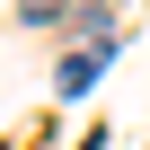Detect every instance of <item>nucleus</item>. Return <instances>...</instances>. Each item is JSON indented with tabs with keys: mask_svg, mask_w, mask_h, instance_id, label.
I'll use <instances>...</instances> for the list:
<instances>
[{
	"mask_svg": "<svg viewBox=\"0 0 150 150\" xmlns=\"http://www.w3.org/2000/svg\"><path fill=\"white\" fill-rule=\"evenodd\" d=\"M97 71H106V35H88V53H71V62H62V88H88Z\"/></svg>",
	"mask_w": 150,
	"mask_h": 150,
	"instance_id": "obj_1",
	"label": "nucleus"
},
{
	"mask_svg": "<svg viewBox=\"0 0 150 150\" xmlns=\"http://www.w3.org/2000/svg\"><path fill=\"white\" fill-rule=\"evenodd\" d=\"M62 9H71V0H18V18H27V27H53Z\"/></svg>",
	"mask_w": 150,
	"mask_h": 150,
	"instance_id": "obj_2",
	"label": "nucleus"
}]
</instances>
